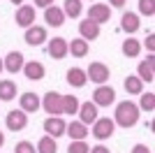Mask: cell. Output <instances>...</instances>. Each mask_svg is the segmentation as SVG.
<instances>
[{
  "label": "cell",
  "mask_w": 155,
  "mask_h": 153,
  "mask_svg": "<svg viewBox=\"0 0 155 153\" xmlns=\"http://www.w3.org/2000/svg\"><path fill=\"white\" fill-rule=\"evenodd\" d=\"M67 53H72L74 58H84V56H88V42H86V39H81V37H77V39H72V42H67Z\"/></svg>",
  "instance_id": "22"
},
{
  "label": "cell",
  "mask_w": 155,
  "mask_h": 153,
  "mask_svg": "<svg viewBox=\"0 0 155 153\" xmlns=\"http://www.w3.org/2000/svg\"><path fill=\"white\" fill-rule=\"evenodd\" d=\"M44 21L49 25H53V28H60V25L65 23V12L60 9V7H56V5L46 7L44 9Z\"/></svg>",
  "instance_id": "18"
},
{
  "label": "cell",
  "mask_w": 155,
  "mask_h": 153,
  "mask_svg": "<svg viewBox=\"0 0 155 153\" xmlns=\"http://www.w3.org/2000/svg\"><path fill=\"white\" fill-rule=\"evenodd\" d=\"M65 127H67V123L63 121V116H49V118L44 121V132L49 134V137H53V139L63 137Z\"/></svg>",
  "instance_id": "7"
},
{
  "label": "cell",
  "mask_w": 155,
  "mask_h": 153,
  "mask_svg": "<svg viewBox=\"0 0 155 153\" xmlns=\"http://www.w3.org/2000/svg\"><path fill=\"white\" fill-rule=\"evenodd\" d=\"M114 130H116V123H114V118H109V116H102V118H97V121L93 123L91 134L95 137V139L104 141V139H111Z\"/></svg>",
  "instance_id": "2"
},
{
  "label": "cell",
  "mask_w": 155,
  "mask_h": 153,
  "mask_svg": "<svg viewBox=\"0 0 155 153\" xmlns=\"http://www.w3.org/2000/svg\"><path fill=\"white\" fill-rule=\"evenodd\" d=\"M120 51H123L127 58H137L139 53H141V42L139 39H134V37H127L123 42V46H120Z\"/></svg>",
  "instance_id": "25"
},
{
  "label": "cell",
  "mask_w": 155,
  "mask_h": 153,
  "mask_svg": "<svg viewBox=\"0 0 155 153\" xmlns=\"http://www.w3.org/2000/svg\"><path fill=\"white\" fill-rule=\"evenodd\" d=\"M79 97L77 95H63V114H70V116H74L79 111Z\"/></svg>",
  "instance_id": "27"
},
{
  "label": "cell",
  "mask_w": 155,
  "mask_h": 153,
  "mask_svg": "<svg viewBox=\"0 0 155 153\" xmlns=\"http://www.w3.org/2000/svg\"><path fill=\"white\" fill-rule=\"evenodd\" d=\"M79 35H81V39H97L100 37V23H95V21H91V19H86V21H81L79 23Z\"/></svg>",
  "instance_id": "17"
},
{
  "label": "cell",
  "mask_w": 155,
  "mask_h": 153,
  "mask_svg": "<svg viewBox=\"0 0 155 153\" xmlns=\"http://www.w3.org/2000/svg\"><path fill=\"white\" fill-rule=\"evenodd\" d=\"M146 49H148L150 53H153V49H155V35H153V32H150L148 37H146Z\"/></svg>",
  "instance_id": "34"
},
{
  "label": "cell",
  "mask_w": 155,
  "mask_h": 153,
  "mask_svg": "<svg viewBox=\"0 0 155 153\" xmlns=\"http://www.w3.org/2000/svg\"><path fill=\"white\" fill-rule=\"evenodd\" d=\"M53 5V0H35V7H44V9H46V7H51Z\"/></svg>",
  "instance_id": "36"
},
{
  "label": "cell",
  "mask_w": 155,
  "mask_h": 153,
  "mask_svg": "<svg viewBox=\"0 0 155 153\" xmlns=\"http://www.w3.org/2000/svg\"><path fill=\"white\" fill-rule=\"evenodd\" d=\"M137 76H139L141 81H148V83L155 79V56H153V53H148V58L139 63V67H137Z\"/></svg>",
  "instance_id": "14"
},
{
  "label": "cell",
  "mask_w": 155,
  "mask_h": 153,
  "mask_svg": "<svg viewBox=\"0 0 155 153\" xmlns=\"http://www.w3.org/2000/svg\"><path fill=\"white\" fill-rule=\"evenodd\" d=\"M123 86H125V90H127L130 95H141V93H143V81L137 74H127Z\"/></svg>",
  "instance_id": "24"
},
{
  "label": "cell",
  "mask_w": 155,
  "mask_h": 153,
  "mask_svg": "<svg viewBox=\"0 0 155 153\" xmlns=\"http://www.w3.org/2000/svg\"><path fill=\"white\" fill-rule=\"evenodd\" d=\"M46 51H49V56H51L53 60H63V58L67 56V39H65V37H53V39H49Z\"/></svg>",
  "instance_id": "13"
},
{
  "label": "cell",
  "mask_w": 155,
  "mask_h": 153,
  "mask_svg": "<svg viewBox=\"0 0 155 153\" xmlns=\"http://www.w3.org/2000/svg\"><path fill=\"white\" fill-rule=\"evenodd\" d=\"M56 151H58L56 139H53V137H49V134H44V137L37 141V153H56Z\"/></svg>",
  "instance_id": "28"
},
{
  "label": "cell",
  "mask_w": 155,
  "mask_h": 153,
  "mask_svg": "<svg viewBox=\"0 0 155 153\" xmlns=\"http://www.w3.org/2000/svg\"><path fill=\"white\" fill-rule=\"evenodd\" d=\"M88 151H91V146H88L84 139L70 141V146H67V153H88Z\"/></svg>",
  "instance_id": "31"
},
{
  "label": "cell",
  "mask_w": 155,
  "mask_h": 153,
  "mask_svg": "<svg viewBox=\"0 0 155 153\" xmlns=\"http://www.w3.org/2000/svg\"><path fill=\"white\" fill-rule=\"evenodd\" d=\"M65 134H70L72 141H79V139H86V137L91 134V130H88V125H84L81 121H72V123H67V127H65Z\"/></svg>",
  "instance_id": "16"
},
{
  "label": "cell",
  "mask_w": 155,
  "mask_h": 153,
  "mask_svg": "<svg viewBox=\"0 0 155 153\" xmlns=\"http://www.w3.org/2000/svg\"><path fill=\"white\" fill-rule=\"evenodd\" d=\"M2 65H5V70L9 72V74H16V72L23 70V65H26V60H23V53L21 51H9L5 58H2Z\"/></svg>",
  "instance_id": "10"
},
{
  "label": "cell",
  "mask_w": 155,
  "mask_h": 153,
  "mask_svg": "<svg viewBox=\"0 0 155 153\" xmlns=\"http://www.w3.org/2000/svg\"><path fill=\"white\" fill-rule=\"evenodd\" d=\"M86 76H88L91 81H95L97 86H102V83H107V81H109L111 72H109V67H107L104 63L95 60V63H91V65H88V70H86Z\"/></svg>",
  "instance_id": "4"
},
{
  "label": "cell",
  "mask_w": 155,
  "mask_h": 153,
  "mask_svg": "<svg viewBox=\"0 0 155 153\" xmlns=\"http://www.w3.org/2000/svg\"><path fill=\"white\" fill-rule=\"evenodd\" d=\"M88 19L95 21V23H107V21L111 19V7L104 5V2H95V5H91V9H88Z\"/></svg>",
  "instance_id": "9"
},
{
  "label": "cell",
  "mask_w": 155,
  "mask_h": 153,
  "mask_svg": "<svg viewBox=\"0 0 155 153\" xmlns=\"http://www.w3.org/2000/svg\"><path fill=\"white\" fill-rule=\"evenodd\" d=\"M120 28H123L127 35H134V32L141 28L139 14H134V12H125V14H123V19H120Z\"/></svg>",
  "instance_id": "21"
},
{
  "label": "cell",
  "mask_w": 155,
  "mask_h": 153,
  "mask_svg": "<svg viewBox=\"0 0 155 153\" xmlns=\"http://www.w3.org/2000/svg\"><path fill=\"white\" fill-rule=\"evenodd\" d=\"M5 125H7V130H12V132H21V130L28 125V114L23 109H12V111L5 116Z\"/></svg>",
  "instance_id": "5"
},
{
  "label": "cell",
  "mask_w": 155,
  "mask_h": 153,
  "mask_svg": "<svg viewBox=\"0 0 155 153\" xmlns=\"http://www.w3.org/2000/svg\"><path fill=\"white\" fill-rule=\"evenodd\" d=\"M19 109H23L26 114H35L39 107H42V102H39V97L35 95V93H23V95H19Z\"/></svg>",
  "instance_id": "19"
},
{
  "label": "cell",
  "mask_w": 155,
  "mask_h": 153,
  "mask_svg": "<svg viewBox=\"0 0 155 153\" xmlns=\"http://www.w3.org/2000/svg\"><path fill=\"white\" fill-rule=\"evenodd\" d=\"M42 107L49 116H60L63 114V95H60L58 90H49L42 100Z\"/></svg>",
  "instance_id": "3"
},
{
  "label": "cell",
  "mask_w": 155,
  "mask_h": 153,
  "mask_svg": "<svg viewBox=\"0 0 155 153\" xmlns=\"http://www.w3.org/2000/svg\"><path fill=\"white\" fill-rule=\"evenodd\" d=\"M139 111L141 109L137 107L134 102H130V100H123V102H118L116 104V114H114V123L120 127H134L137 123H139Z\"/></svg>",
  "instance_id": "1"
},
{
  "label": "cell",
  "mask_w": 155,
  "mask_h": 153,
  "mask_svg": "<svg viewBox=\"0 0 155 153\" xmlns=\"http://www.w3.org/2000/svg\"><path fill=\"white\" fill-rule=\"evenodd\" d=\"M2 144H5V132H0V148H2Z\"/></svg>",
  "instance_id": "38"
},
{
  "label": "cell",
  "mask_w": 155,
  "mask_h": 153,
  "mask_svg": "<svg viewBox=\"0 0 155 153\" xmlns=\"http://www.w3.org/2000/svg\"><path fill=\"white\" fill-rule=\"evenodd\" d=\"M23 39H26V44H30V46L44 44L46 39H49V37H46V28H44V25H30V28H26Z\"/></svg>",
  "instance_id": "8"
},
{
  "label": "cell",
  "mask_w": 155,
  "mask_h": 153,
  "mask_svg": "<svg viewBox=\"0 0 155 153\" xmlns=\"http://www.w3.org/2000/svg\"><path fill=\"white\" fill-rule=\"evenodd\" d=\"M23 74H26V79H30V81H42L44 79V74H46V67L39 60H30V63H26L23 65Z\"/></svg>",
  "instance_id": "15"
},
{
  "label": "cell",
  "mask_w": 155,
  "mask_h": 153,
  "mask_svg": "<svg viewBox=\"0 0 155 153\" xmlns=\"http://www.w3.org/2000/svg\"><path fill=\"white\" fill-rule=\"evenodd\" d=\"M12 2H14V5H19V7L23 5V0H12Z\"/></svg>",
  "instance_id": "39"
},
{
  "label": "cell",
  "mask_w": 155,
  "mask_h": 153,
  "mask_svg": "<svg viewBox=\"0 0 155 153\" xmlns=\"http://www.w3.org/2000/svg\"><path fill=\"white\" fill-rule=\"evenodd\" d=\"M137 107H139V109H146V111H153V109H155V93H146V95L141 93Z\"/></svg>",
  "instance_id": "29"
},
{
  "label": "cell",
  "mask_w": 155,
  "mask_h": 153,
  "mask_svg": "<svg viewBox=\"0 0 155 153\" xmlns=\"http://www.w3.org/2000/svg\"><path fill=\"white\" fill-rule=\"evenodd\" d=\"M14 21H16V25H21V28H30V25H35V7L21 5L19 9H16V14H14Z\"/></svg>",
  "instance_id": "12"
},
{
  "label": "cell",
  "mask_w": 155,
  "mask_h": 153,
  "mask_svg": "<svg viewBox=\"0 0 155 153\" xmlns=\"http://www.w3.org/2000/svg\"><path fill=\"white\" fill-rule=\"evenodd\" d=\"M14 153H37V148L32 146L30 141H19V144L14 146Z\"/></svg>",
  "instance_id": "32"
},
{
  "label": "cell",
  "mask_w": 155,
  "mask_h": 153,
  "mask_svg": "<svg viewBox=\"0 0 155 153\" xmlns=\"http://www.w3.org/2000/svg\"><path fill=\"white\" fill-rule=\"evenodd\" d=\"M127 0H109V7H123Z\"/></svg>",
  "instance_id": "37"
},
{
  "label": "cell",
  "mask_w": 155,
  "mask_h": 153,
  "mask_svg": "<svg viewBox=\"0 0 155 153\" xmlns=\"http://www.w3.org/2000/svg\"><path fill=\"white\" fill-rule=\"evenodd\" d=\"M93 102H95L97 107H109V104L116 102V90L111 88V86H107V83H102L93 93Z\"/></svg>",
  "instance_id": "6"
},
{
  "label": "cell",
  "mask_w": 155,
  "mask_h": 153,
  "mask_svg": "<svg viewBox=\"0 0 155 153\" xmlns=\"http://www.w3.org/2000/svg\"><path fill=\"white\" fill-rule=\"evenodd\" d=\"M88 153H111V151H109L107 146H102V144H97V146H93Z\"/></svg>",
  "instance_id": "35"
},
{
  "label": "cell",
  "mask_w": 155,
  "mask_h": 153,
  "mask_svg": "<svg viewBox=\"0 0 155 153\" xmlns=\"http://www.w3.org/2000/svg\"><path fill=\"white\" fill-rule=\"evenodd\" d=\"M67 83H70L72 88H84L86 83H88L86 70H81V67H70V70H67Z\"/></svg>",
  "instance_id": "20"
},
{
  "label": "cell",
  "mask_w": 155,
  "mask_h": 153,
  "mask_svg": "<svg viewBox=\"0 0 155 153\" xmlns=\"http://www.w3.org/2000/svg\"><path fill=\"white\" fill-rule=\"evenodd\" d=\"M132 153H150V148L146 146V144H134V146H132Z\"/></svg>",
  "instance_id": "33"
},
{
  "label": "cell",
  "mask_w": 155,
  "mask_h": 153,
  "mask_svg": "<svg viewBox=\"0 0 155 153\" xmlns=\"http://www.w3.org/2000/svg\"><path fill=\"white\" fill-rule=\"evenodd\" d=\"M2 70H5V65H2V58H0V74H2Z\"/></svg>",
  "instance_id": "40"
},
{
  "label": "cell",
  "mask_w": 155,
  "mask_h": 153,
  "mask_svg": "<svg viewBox=\"0 0 155 153\" xmlns=\"http://www.w3.org/2000/svg\"><path fill=\"white\" fill-rule=\"evenodd\" d=\"M77 114H79V121L84 123V125H93V123L100 118V116H97V104L95 102H81Z\"/></svg>",
  "instance_id": "11"
},
{
  "label": "cell",
  "mask_w": 155,
  "mask_h": 153,
  "mask_svg": "<svg viewBox=\"0 0 155 153\" xmlns=\"http://www.w3.org/2000/svg\"><path fill=\"white\" fill-rule=\"evenodd\" d=\"M63 12H65V16H70V19H79L81 12H84V5H81V0H65Z\"/></svg>",
  "instance_id": "26"
},
{
  "label": "cell",
  "mask_w": 155,
  "mask_h": 153,
  "mask_svg": "<svg viewBox=\"0 0 155 153\" xmlns=\"http://www.w3.org/2000/svg\"><path fill=\"white\" fill-rule=\"evenodd\" d=\"M16 83L12 81V79H0V100L2 102H9L16 97Z\"/></svg>",
  "instance_id": "23"
},
{
  "label": "cell",
  "mask_w": 155,
  "mask_h": 153,
  "mask_svg": "<svg viewBox=\"0 0 155 153\" xmlns=\"http://www.w3.org/2000/svg\"><path fill=\"white\" fill-rule=\"evenodd\" d=\"M139 14L153 16L155 14V0H139Z\"/></svg>",
  "instance_id": "30"
}]
</instances>
